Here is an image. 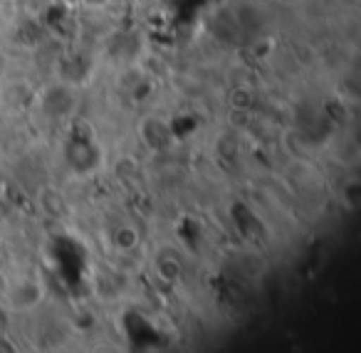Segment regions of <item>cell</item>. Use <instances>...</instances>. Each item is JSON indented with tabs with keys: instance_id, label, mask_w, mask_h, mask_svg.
I'll list each match as a JSON object with an SVG mask.
<instances>
[{
	"instance_id": "cell-3",
	"label": "cell",
	"mask_w": 361,
	"mask_h": 353,
	"mask_svg": "<svg viewBox=\"0 0 361 353\" xmlns=\"http://www.w3.org/2000/svg\"><path fill=\"white\" fill-rule=\"evenodd\" d=\"M82 3H87V6H104L109 0H82Z\"/></svg>"
},
{
	"instance_id": "cell-2",
	"label": "cell",
	"mask_w": 361,
	"mask_h": 353,
	"mask_svg": "<svg viewBox=\"0 0 361 353\" xmlns=\"http://www.w3.org/2000/svg\"><path fill=\"white\" fill-rule=\"evenodd\" d=\"M136 244H139V233H136L134 228H119L114 233V247L116 249L129 252V249H134Z\"/></svg>"
},
{
	"instance_id": "cell-1",
	"label": "cell",
	"mask_w": 361,
	"mask_h": 353,
	"mask_svg": "<svg viewBox=\"0 0 361 353\" xmlns=\"http://www.w3.org/2000/svg\"><path fill=\"white\" fill-rule=\"evenodd\" d=\"M35 104L40 106L42 116H47V119H52V121H62V119H67V116H72V111L80 104L77 87L57 80V82H52V85H47L45 89L35 92Z\"/></svg>"
}]
</instances>
